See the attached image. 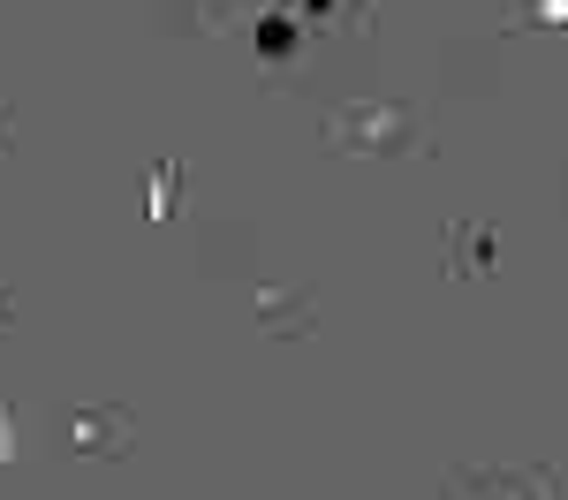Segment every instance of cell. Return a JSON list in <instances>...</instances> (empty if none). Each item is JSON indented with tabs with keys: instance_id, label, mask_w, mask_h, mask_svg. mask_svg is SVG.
I'll list each match as a JSON object with an SVG mask.
<instances>
[{
	"instance_id": "cell-2",
	"label": "cell",
	"mask_w": 568,
	"mask_h": 500,
	"mask_svg": "<svg viewBox=\"0 0 568 500\" xmlns=\"http://www.w3.org/2000/svg\"><path fill=\"white\" fill-rule=\"evenodd\" d=\"M53 440L77 462H122L136 448L130 402H53Z\"/></svg>"
},
{
	"instance_id": "cell-1",
	"label": "cell",
	"mask_w": 568,
	"mask_h": 500,
	"mask_svg": "<svg viewBox=\"0 0 568 500\" xmlns=\"http://www.w3.org/2000/svg\"><path fill=\"white\" fill-rule=\"evenodd\" d=\"M326 144H334V152H372V160H417V152H433L425 114H417V106H387V99L326 114Z\"/></svg>"
},
{
	"instance_id": "cell-6",
	"label": "cell",
	"mask_w": 568,
	"mask_h": 500,
	"mask_svg": "<svg viewBox=\"0 0 568 500\" xmlns=\"http://www.w3.org/2000/svg\"><path fill=\"white\" fill-rule=\"evenodd\" d=\"M8 152H16V106L0 99V160H8Z\"/></svg>"
},
{
	"instance_id": "cell-7",
	"label": "cell",
	"mask_w": 568,
	"mask_h": 500,
	"mask_svg": "<svg viewBox=\"0 0 568 500\" xmlns=\"http://www.w3.org/2000/svg\"><path fill=\"white\" fill-rule=\"evenodd\" d=\"M16 326V288H0V334Z\"/></svg>"
},
{
	"instance_id": "cell-3",
	"label": "cell",
	"mask_w": 568,
	"mask_h": 500,
	"mask_svg": "<svg viewBox=\"0 0 568 500\" xmlns=\"http://www.w3.org/2000/svg\"><path fill=\"white\" fill-rule=\"evenodd\" d=\"M500 243H508L500 221H447L439 227V251H447L439 266H447V280H463V288L470 280H493L500 273Z\"/></svg>"
},
{
	"instance_id": "cell-5",
	"label": "cell",
	"mask_w": 568,
	"mask_h": 500,
	"mask_svg": "<svg viewBox=\"0 0 568 500\" xmlns=\"http://www.w3.org/2000/svg\"><path fill=\"white\" fill-rule=\"evenodd\" d=\"M0 470H16V402H0Z\"/></svg>"
},
{
	"instance_id": "cell-4",
	"label": "cell",
	"mask_w": 568,
	"mask_h": 500,
	"mask_svg": "<svg viewBox=\"0 0 568 500\" xmlns=\"http://www.w3.org/2000/svg\"><path fill=\"white\" fill-rule=\"evenodd\" d=\"M251 312H258V334L273 341H304L318 334V288H251Z\"/></svg>"
}]
</instances>
